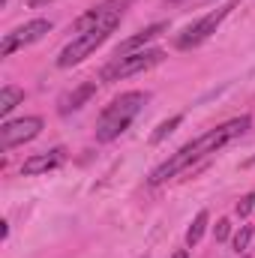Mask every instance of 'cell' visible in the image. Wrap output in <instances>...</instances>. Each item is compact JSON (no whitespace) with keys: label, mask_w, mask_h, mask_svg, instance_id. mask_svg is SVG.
I'll return each instance as SVG.
<instances>
[{"label":"cell","mask_w":255,"mask_h":258,"mask_svg":"<svg viewBox=\"0 0 255 258\" xmlns=\"http://www.w3.org/2000/svg\"><path fill=\"white\" fill-rule=\"evenodd\" d=\"M165 60V51L162 48H144V51H132V54H123V57H114L111 63L102 69V81L105 84H111V81H123L129 75H135V72H144V69H150V66L162 63Z\"/></svg>","instance_id":"obj_3"},{"label":"cell","mask_w":255,"mask_h":258,"mask_svg":"<svg viewBox=\"0 0 255 258\" xmlns=\"http://www.w3.org/2000/svg\"><path fill=\"white\" fill-rule=\"evenodd\" d=\"M249 123H252V117L243 114V117H234V120H228V123H222V126H216V129H207L204 135H198V138L189 141L186 147H180L171 159H165L159 168H153L150 177H147V183H150V186H159V183L171 180L174 174L186 171L195 159H201V156H207V153H216L219 147H225L228 141H234L237 135H243V132L249 129Z\"/></svg>","instance_id":"obj_1"},{"label":"cell","mask_w":255,"mask_h":258,"mask_svg":"<svg viewBox=\"0 0 255 258\" xmlns=\"http://www.w3.org/2000/svg\"><path fill=\"white\" fill-rule=\"evenodd\" d=\"M237 3H228V6H219L216 12H210V15H204V18H198L192 27L183 30V36H177V45L180 48H192V45H198V42H204L210 33H216V27L222 24V18L234 9Z\"/></svg>","instance_id":"obj_6"},{"label":"cell","mask_w":255,"mask_h":258,"mask_svg":"<svg viewBox=\"0 0 255 258\" xmlns=\"http://www.w3.org/2000/svg\"><path fill=\"white\" fill-rule=\"evenodd\" d=\"M228 231H231V222H228V219H219V222H216V228H213V237H216V243H222V240L228 237Z\"/></svg>","instance_id":"obj_16"},{"label":"cell","mask_w":255,"mask_h":258,"mask_svg":"<svg viewBox=\"0 0 255 258\" xmlns=\"http://www.w3.org/2000/svg\"><path fill=\"white\" fill-rule=\"evenodd\" d=\"M249 240H252V225H243V228L234 234V249H237V252H243V249L249 246Z\"/></svg>","instance_id":"obj_14"},{"label":"cell","mask_w":255,"mask_h":258,"mask_svg":"<svg viewBox=\"0 0 255 258\" xmlns=\"http://www.w3.org/2000/svg\"><path fill=\"white\" fill-rule=\"evenodd\" d=\"M45 3H51V0H30V6H33V9H39V6H45Z\"/></svg>","instance_id":"obj_17"},{"label":"cell","mask_w":255,"mask_h":258,"mask_svg":"<svg viewBox=\"0 0 255 258\" xmlns=\"http://www.w3.org/2000/svg\"><path fill=\"white\" fill-rule=\"evenodd\" d=\"M168 30V24L165 21H159V24H150V27H144L141 33H135V36H129V39H123L120 45H117V57H123V54H132V51H138L141 45H147L150 39H156L159 33H165Z\"/></svg>","instance_id":"obj_9"},{"label":"cell","mask_w":255,"mask_h":258,"mask_svg":"<svg viewBox=\"0 0 255 258\" xmlns=\"http://www.w3.org/2000/svg\"><path fill=\"white\" fill-rule=\"evenodd\" d=\"M147 99H150L147 93L132 90V93H120L111 105H105L99 114V123H96V141H114L120 132H126Z\"/></svg>","instance_id":"obj_2"},{"label":"cell","mask_w":255,"mask_h":258,"mask_svg":"<svg viewBox=\"0 0 255 258\" xmlns=\"http://www.w3.org/2000/svg\"><path fill=\"white\" fill-rule=\"evenodd\" d=\"M48 30H51V21H45V18H33V21H27V24L15 27L12 33H6V36H3V42H0V57H9L15 48H24V45L39 42Z\"/></svg>","instance_id":"obj_5"},{"label":"cell","mask_w":255,"mask_h":258,"mask_svg":"<svg viewBox=\"0 0 255 258\" xmlns=\"http://www.w3.org/2000/svg\"><path fill=\"white\" fill-rule=\"evenodd\" d=\"M63 150L57 147V150H48V153H36V156H30V159H24V165H21V174H27V177H33V174H42V171H51V168H57V165H63Z\"/></svg>","instance_id":"obj_8"},{"label":"cell","mask_w":255,"mask_h":258,"mask_svg":"<svg viewBox=\"0 0 255 258\" xmlns=\"http://www.w3.org/2000/svg\"><path fill=\"white\" fill-rule=\"evenodd\" d=\"M39 132H42V117H21V120H9V123H3V126H0V147H3V150H12L15 144L33 141Z\"/></svg>","instance_id":"obj_7"},{"label":"cell","mask_w":255,"mask_h":258,"mask_svg":"<svg viewBox=\"0 0 255 258\" xmlns=\"http://www.w3.org/2000/svg\"><path fill=\"white\" fill-rule=\"evenodd\" d=\"M171 258H189V255H186V249H180V252H174Z\"/></svg>","instance_id":"obj_18"},{"label":"cell","mask_w":255,"mask_h":258,"mask_svg":"<svg viewBox=\"0 0 255 258\" xmlns=\"http://www.w3.org/2000/svg\"><path fill=\"white\" fill-rule=\"evenodd\" d=\"M207 222H210V213L207 210H198V216L192 219V225H189V231H186V246H198V240L204 237V228H207Z\"/></svg>","instance_id":"obj_12"},{"label":"cell","mask_w":255,"mask_h":258,"mask_svg":"<svg viewBox=\"0 0 255 258\" xmlns=\"http://www.w3.org/2000/svg\"><path fill=\"white\" fill-rule=\"evenodd\" d=\"M108 36H111V30H90V33L75 36L63 51L57 54V66H60V69H69V66L81 63V60H84V57H90V54H93V51H96Z\"/></svg>","instance_id":"obj_4"},{"label":"cell","mask_w":255,"mask_h":258,"mask_svg":"<svg viewBox=\"0 0 255 258\" xmlns=\"http://www.w3.org/2000/svg\"><path fill=\"white\" fill-rule=\"evenodd\" d=\"M96 93V81H84L81 87H75L72 93H66L63 99H60V114H69V111H78L90 96Z\"/></svg>","instance_id":"obj_10"},{"label":"cell","mask_w":255,"mask_h":258,"mask_svg":"<svg viewBox=\"0 0 255 258\" xmlns=\"http://www.w3.org/2000/svg\"><path fill=\"white\" fill-rule=\"evenodd\" d=\"M18 102H24V90L21 87H12V84H6L3 90H0V117H6Z\"/></svg>","instance_id":"obj_11"},{"label":"cell","mask_w":255,"mask_h":258,"mask_svg":"<svg viewBox=\"0 0 255 258\" xmlns=\"http://www.w3.org/2000/svg\"><path fill=\"white\" fill-rule=\"evenodd\" d=\"M252 207H255V192L243 195V198L237 201V216H249V213H252Z\"/></svg>","instance_id":"obj_15"},{"label":"cell","mask_w":255,"mask_h":258,"mask_svg":"<svg viewBox=\"0 0 255 258\" xmlns=\"http://www.w3.org/2000/svg\"><path fill=\"white\" fill-rule=\"evenodd\" d=\"M180 123H183V114H174V117H168V120H162V123L156 126V132L150 135V144H159L162 138H168V135H171L174 129L180 126Z\"/></svg>","instance_id":"obj_13"}]
</instances>
